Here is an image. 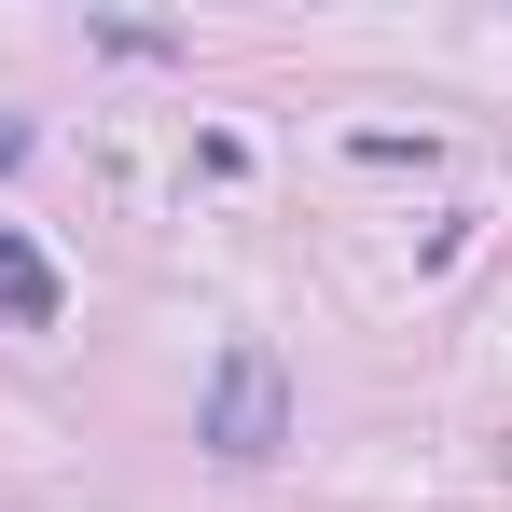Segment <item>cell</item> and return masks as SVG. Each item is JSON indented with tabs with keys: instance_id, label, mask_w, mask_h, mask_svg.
<instances>
[{
	"instance_id": "cell-1",
	"label": "cell",
	"mask_w": 512,
	"mask_h": 512,
	"mask_svg": "<svg viewBox=\"0 0 512 512\" xmlns=\"http://www.w3.org/2000/svg\"><path fill=\"white\" fill-rule=\"evenodd\" d=\"M194 443H208V457H277V443H291V374H277V346H222Z\"/></svg>"
},
{
	"instance_id": "cell-2",
	"label": "cell",
	"mask_w": 512,
	"mask_h": 512,
	"mask_svg": "<svg viewBox=\"0 0 512 512\" xmlns=\"http://www.w3.org/2000/svg\"><path fill=\"white\" fill-rule=\"evenodd\" d=\"M56 319H70V277L42 263L28 222H0V333H56Z\"/></svg>"
},
{
	"instance_id": "cell-3",
	"label": "cell",
	"mask_w": 512,
	"mask_h": 512,
	"mask_svg": "<svg viewBox=\"0 0 512 512\" xmlns=\"http://www.w3.org/2000/svg\"><path fill=\"white\" fill-rule=\"evenodd\" d=\"M0 167H28V125H14V111H0Z\"/></svg>"
}]
</instances>
